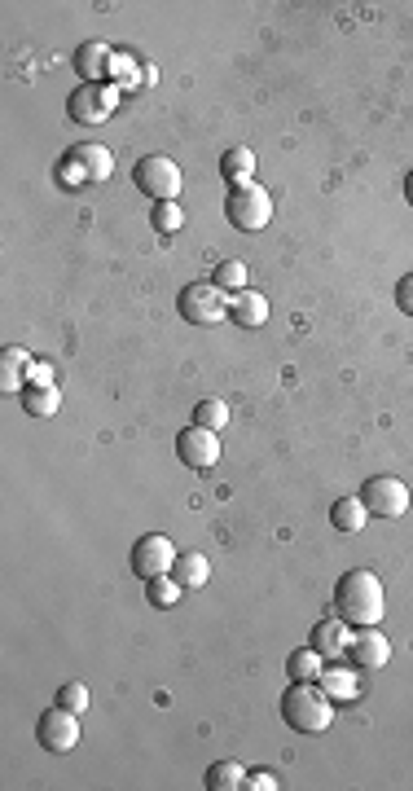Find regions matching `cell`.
Instances as JSON below:
<instances>
[{"mask_svg": "<svg viewBox=\"0 0 413 791\" xmlns=\"http://www.w3.org/2000/svg\"><path fill=\"white\" fill-rule=\"evenodd\" d=\"M229 317L238 321V326H247V330L264 326V321H269V299H264L260 291H238L229 299Z\"/></svg>", "mask_w": 413, "mask_h": 791, "instance_id": "cell-16", "label": "cell"}, {"mask_svg": "<svg viewBox=\"0 0 413 791\" xmlns=\"http://www.w3.org/2000/svg\"><path fill=\"white\" fill-rule=\"evenodd\" d=\"M110 49L102 40H84L80 49H75V58H71V66H75V75H80L84 84H106L110 80Z\"/></svg>", "mask_w": 413, "mask_h": 791, "instance_id": "cell-14", "label": "cell"}, {"mask_svg": "<svg viewBox=\"0 0 413 791\" xmlns=\"http://www.w3.org/2000/svg\"><path fill=\"white\" fill-rule=\"evenodd\" d=\"M119 102V88L115 84H80L71 97H66V115L75 119V124H106L110 110Z\"/></svg>", "mask_w": 413, "mask_h": 791, "instance_id": "cell-8", "label": "cell"}, {"mask_svg": "<svg viewBox=\"0 0 413 791\" xmlns=\"http://www.w3.org/2000/svg\"><path fill=\"white\" fill-rule=\"evenodd\" d=\"M128 567H132V576H141V581L172 576V567H176V545H172V537H163V532H145V537L132 545Z\"/></svg>", "mask_w": 413, "mask_h": 791, "instance_id": "cell-7", "label": "cell"}, {"mask_svg": "<svg viewBox=\"0 0 413 791\" xmlns=\"http://www.w3.org/2000/svg\"><path fill=\"white\" fill-rule=\"evenodd\" d=\"M356 668L348 673V668H326V673H321V690H326L330 699H352L356 695Z\"/></svg>", "mask_w": 413, "mask_h": 791, "instance_id": "cell-26", "label": "cell"}, {"mask_svg": "<svg viewBox=\"0 0 413 791\" xmlns=\"http://www.w3.org/2000/svg\"><path fill=\"white\" fill-rule=\"evenodd\" d=\"M251 172H255V154H251L247 146H238V150H225V154H220V176H225L229 185L251 181Z\"/></svg>", "mask_w": 413, "mask_h": 791, "instance_id": "cell-22", "label": "cell"}, {"mask_svg": "<svg viewBox=\"0 0 413 791\" xmlns=\"http://www.w3.org/2000/svg\"><path fill=\"white\" fill-rule=\"evenodd\" d=\"M115 172V159H110L106 146H75L66 159L58 163V181L66 189H84V185H97Z\"/></svg>", "mask_w": 413, "mask_h": 791, "instance_id": "cell-5", "label": "cell"}, {"mask_svg": "<svg viewBox=\"0 0 413 791\" xmlns=\"http://www.w3.org/2000/svg\"><path fill=\"white\" fill-rule=\"evenodd\" d=\"M150 225H154V233H181V229H185V211H181V203H154Z\"/></svg>", "mask_w": 413, "mask_h": 791, "instance_id": "cell-27", "label": "cell"}, {"mask_svg": "<svg viewBox=\"0 0 413 791\" xmlns=\"http://www.w3.org/2000/svg\"><path fill=\"white\" fill-rule=\"evenodd\" d=\"M31 370H36V361H31L27 348H5L0 352V392H27L31 387Z\"/></svg>", "mask_w": 413, "mask_h": 791, "instance_id": "cell-15", "label": "cell"}, {"mask_svg": "<svg viewBox=\"0 0 413 791\" xmlns=\"http://www.w3.org/2000/svg\"><path fill=\"white\" fill-rule=\"evenodd\" d=\"M330 523H334V532H343V537H356V532L370 523V510H365L361 497H343V501L330 506Z\"/></svg>", "mask_w": 413, "mask_h": 791, "instance_id": "cell-17", "label": "cell"}, {"mask_svg": "<svg viewBox=\"0 0 413 791\" xmlns=\"http://www.w3.org/2000/svg\"><path fill=\"white\" fill-rule=\"evenodd\" d=\"M194 422H198V427H207V431H225L229 427V405L220 396H203L194 405Z\"/></svg>", "mask_w": 413, "mask_h": 791, "instance_id": "cell-23", "label": "cell"}, {"mask_svg": "<svg viewBox=\"0 0 413 791\" xmlns=\"http://www.w3.org/2000/svg\"><path fill=\"white\" fill-rule=\"evenodd\" d=\"M247 774L251 770H242L238 761H216L207 770V791H238V787H247Z\"/></svg>", "mask_w": 413, "mask_h": 791, "instance_id": "cell-21", "label": "cell"}, {"mask_svg": "<svg viewBox=\"0 0 413 791\" xmlns=\"http://www.w3.org/2000/svg\"><path fill=\"white\" fill-rule=\"evenodd\" d=\"M176 598H181V585H176V576H154V581H145V603L150 607H176Z\"/></svg>", "mask_w": 413, "mask_h": 791, "instance_id": "cell-25", "label": "cell"}, {"mask_svg": "<svg viewBox=\"0 0 413 791\" xmlns=\"http://www.w3.org/2000/svg\"><path fill=\"white\" fill-rule=\"evenodd\" d=\"M282 721L295 734H321L334 721V699L321 690V682H290L282 695Z\"/></svg>", "mask_w": 413, "mask_h": 791, "instance_id": "cell-2", "label": "cell"}, {"mask_svg": "<svg viewBox=\"0 0 413 791\" xmlns=\"http://www.w3.org/2000/svg\"><path fill=\"white\" fill-rule=\"evenodd\" d=\"M172 576H176V585H181V589H203V585H207V576H211V563H207L198 550L176 554Z\"/></svg>", "mask_w": 413, "mask_h": 791, "instance_id": "cell-20", "label": "cell"}, {"mask_svg": "<svg viewBox=\"0 0 413 791\" xmlns=\"http://www.w3.org/2000/svg\"><path fill=\"white\" fill-rule=\"evenodd\" d=\"M181 167H176L167 154H145V159L132 167V189H141L154 203H176L181 198Z\"/></svg>", "mask_w": 413, "mask_h": 791, "instance_id": "cell-4", "label": "cell"}, {"mask_svg": "<svg viewBox=\"0 0 413 791\" xmlns=\"http://www.w3.org/2000/svg\"><path fill=\"white\" fill-rule=\"evenodd\" d=\"M36 743L44 752H71L80 743V712H66L62 704H53L49 712H40L36 721Z\"/></svg>", "mask_w": 413, "mask_h": 791, "instance_id": "cell-10", "label": "cell"}, {"mask_svg": "<svg viewBox=\"0 0 413 791\" xmlns=\"http://www.w3.org/2000/svg\"><path fill=\"white\" fill-rule=\"evenodd\" d=\"M396 304H400V313H405V317H413V273H405L396 282Z\"/></svg>", "mask_w": 413, "mask_h": 791, "instance_id": "cell-29", "label": "cell"}, {"mask_svg": "<svg viewBox=\"0 0 413 791\" xmlns=\"http://www.w3.org/2000/svg\"><path fill=\"white\" fill-rule=\"evenodd\" d=\"M211 282H216L225 295L247 291V264H242V260H220L216 273H211Z\"/></svg>", "mask_w": 413, "mask_h": 791, "instance_id": "cell-24", "label": "cell"}, {"mask_svg": "<svg viewBox=\"0 0 413 791\" xmlns=\"http://www.w3.org/2000/svg\"><path fill=\"white\" fill-rule=\"evenodd\" d=\"M58 704H62L66 712H84V708H88V686H84V682H66V686L58 690Z\"/></svg>", "mask_w": 413, "mask_h": 791, "instance_id": "cell-28", "label": "cell"}, {"mask_svg": "<svg viewBox=\"0 0 413 791\" xmlns=\"http://www.w3.org/2000/svg\"><path fill=\"white\" fill-rule=\"evenodd\" d=\"M18 400H22V409H27L31 418H53V414L62 409V392H58L53 383H44V387H40V383H31Z\"/></svg>", "mask_w": 413, "mask_h": 791, "instance_id": "cell-18", "label": "cell"}, {"mask_svg": "<svg viewBox=\"0 0 413 791\" xmlns=\"http://www.w3.org/2000/svg\"><path fill=\"white\" fill-rule=\"evenodd\" d=\"M387 660H392V642L378 633V625H365V629L352 633L348 664L356 668V673H378V668H387Z\"/></svg>", "mask_w": 413, "mask_h": 791, "instance_id": "cell-12", "label": "cell"}, {"mask_svg": "<svg viewBox=\"0 0 413 791\" xmlns=\"http://www.w3.org/2000/svg\"><path fill=\"white\" fill-rule=\"evenodd\" d=\"M176 308H181V317L189 326H220V321L229 317V295L220 291L216 282H194L181 291Z\"/></svg>", "mask_w": 413, "mask_h": 791, "instance_id": "cell-6", "label": "cell"}, {"mask_svg": "<svg viewBox=\"0 0 413 791\" xmlns=\"http://www.w3.org/2000/svg\"><path fill=\"white\" fill-rule=\"evenodd\" d=\"M247 787H251V791H277V774H269V770H251V774H247Z\"/></svg>", "mask_w": 413, "mask_h": 791, "instance_id": "cell-30", "label": "cell"}, {"mask_svg": "<svg viewBox=\"0 0 413 791\" xmlns=\"http://www.w3.org/2000/svg\"><path fill=\"white\" fill-rule=\"evenodd\" d=\"M348 642H352V625L339 620V616L317 620L312 633H308V646H317L321 660H343V655H348Z\"/></svg>", "mask_w": 413, "mask_h": 791, "instance_id": "cell-13", "label": "cell"}, {"mask_svg": "<svg viewBox=\"0 0 413 791\" xmlns=\"http://www.w3.org/2000/svg\"><path fill=\"white\" fill-rule=\"evenodd\" d=\"M225 220H229L233 229H242V233H260V229L273 220V194H269L264 185H255V181L229 185Z\"/></svg>", "mask_w": 413, "mask_h": 791, "instance_id": "cell-3", "label": "cell"}, {"mask_svg": "<svg viewBox=\"0 0 413 791\" xmlns=\"http://www.w3.org/2000/svg\"><path fill=\"white\" fill-rule=\"evenodd\" d=\"M361 501L378 519H400L409 510V488H405V479H396V475H374V479H365Z\"/></svg>", "mask_w": 413, "mask_h": 791, "instance_id": "cell-9", "label": "cell"}, {"mask_svg": "<svg viewBox=\"0 0 413 791\" xmlns=\"http://www.w3.org/2000/svg\"><path fill=\"white\" fill-rule=\"evenodd\" d=\"M405 198H409V207H413V172H409V181H405Z\"/></svg>", "mask_w": 413, "mask_h": 791, "instance_id": "cell-31", "label": "cell"}, {"mask_svg": "<svg viewBox=\"0 0 413 791\" xmlns=\"http://www.w3.org/2000/svg\"><path fill=\"white\" fill-rule=\"evenodd\" d=\"M321 651L317 646H299V651L286 655V677L290 682H321Z\"/></svg>", "mask_w": 413, "mask_h": 791, "instance_id": "cell-19", "label": "cell"}, {"mask_svg": "<svg viewBox=\"0 0 413 791\" xmlns=\"http://www.w3.org/2000/svg\"><path fill=\"white\" fill-rule=\"evenodd\" d=\"M383 581L370 572V567H352V572L339 576L334 585V616L348 620L352 629H365V625H378L383 620Z\"/></svg>", "mask_w": 413, "mask_h": 791, "instance_id": "cell-1", "label": "cell"}, {"mask_svg": "<svg viewBox=\"0 0 413 791\" xmlns=\"http://www.w3.org/2000/svg\"><path fill=\"white\" fill-rule=\"evenodd\" d=\"M176 458L189 471H211V466H220V436L207 427H185L181 436H176Z\"/></svg>", "mask_w": 413, "mask_h": 791, "instance_id": "cell-11", "label": "cell"}]
</instances>
